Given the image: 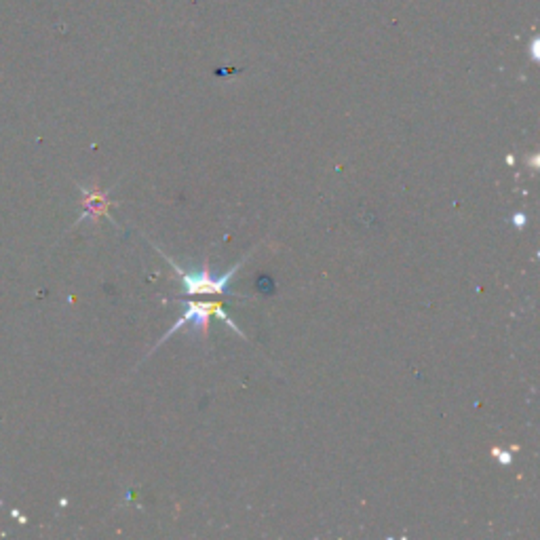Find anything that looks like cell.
<instances>
[{
  "label": "cell",
  "mask_w": 540,
  "mask_h": 540,
  "mask_svg": "<svg viewBox=\"0 0 540 540\" xmlns=\"http://www.w3.org/2000/svg\"><path fill=\"white\" fill-rule=\"evenodd\" d=\"M211 317H219L226 325H230L232 330L238 331L237 323L232 321V319L228 315H226L224 309L219 304H216V303H205V304L192 303V304H188V309H186L184 315L180 317V321H175L173 328H169L165 338H161V342H165L169 336H173L175 331H178L182 328V325H186V323H194V325H197V330H203V334H207V328H209V319ZM238 334H241V331H238Z\"/></svg>",
  "instance_id": "2"
},
{
  "label": "cell",
  "mask_w": 540,
  "mask_h": 540,
  "mask_svg": "<svg viewBox=\"0 0 540 540\" xmlns=\"http://www.w3.org/2000/svg\"><path fill=\"white\" fill-rule=\"evenodd\" d=\"M524 222H526V218H521V216H515V224H519V226H521V224H524Z\"/></svg>",
  "instance_id": "3"
},
{
  "label": "cell",
  "mask_w": 540,
  "mask_h": 540,
  "mask_svg": "<svg viewBox=\"0 0 540 540\" xmlns=\"http://www.w3.org/2000/svg\"><path fill=\"white\" fill-rule=\"evenodd\" d=\"M169 264L175 268V273H178L182 284H184L186 293H228V296H235V292L228 290V284H230L232 275L241 268L243 262H238L237 266H232L228 273L222 275V277H211L207 266L203 270H199V273H186V270L175 266L172 260H169Z\"/></svg>",
  "instance_id": "1"
}]
</instances>
